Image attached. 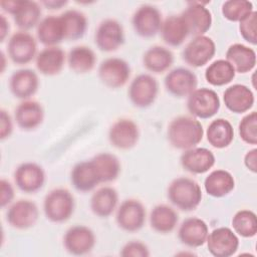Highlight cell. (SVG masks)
Returning a JSON list of instances; mask_svg holds the SVG:
<instances>
[{
  "instance_id": "obj_10",
  "label": "cell",
  "mask_w": 257,
  "mask_h": 257,
  "mask_svg": "<svg viewBox=\"0 0 257 257\" xmlns=\"http://www.w3.org/2000/svg\"><path fill=\"white\" fill-rule=\"evenodd\" d=\"M94 42L97 48L104 52L118 49L124 43L122 25L112 18L102 20L95 30Z\"/></svg>"
},
{
  "instance_id": "obj_41",
  "label": "cell",
  "mask_w": 257,
  "mask_h": 257,
  "mask_svg": "<svg viewBox=\"0 0 257 257\" xmlns=\"http://www.w3.org/2000/svg\"><path fill=\"white\" fill-rule=\"evenodd\" d=\"M238 130L244 143L255 146L257 144V112L251 111L246 114L241 119Z\"/></svg>"
},
{
  "instance_id": "obj_9",
  "label": "cell",
  "mask_w": 257,
  "mask_h": 257,
  "mask_svg": "<svg viewBox=\"0 0 257 257\" xmlns=\"http://www.w3.org/2000/svg\"><path fill=\"white\" fill-rule=\"evenodd\" d=\"M162 23V13L157 7L150 4L140 6L132 18L135 32L144 38L156 36L161 30Z\"/></svg>"
},
{
  "instance_id": "obj_7",
  "label": "cell",
  "mask_w": 257,
  "mask_h": 257,
  "mask_svg": "<svg viewBox=\"0 0 257 257\" xmlns=\"http://www.w3.org/2000/svg\"><path fill=\"white\" fill-rule=\"evenodd\" d=\"M146 215V208L142 202L136 199H127L122 201L117 208L115 221L121 230L133 233L144 227Z\"/></svg>"
},
{
  "instance_id": "obj_26",
  "label": "cell",
  "mask_w": 257,
  "mask_h": 257,
  "mask_svg": "<svg viewBox=\"0 0 257 257\" xmlns=\"http://www.w3.org/2000/svg\"><path fill=\"white\" fill-rule=\"evenodd\" d=\"M65 52L58 46H49L42 49L36 56V68L41 74H58L65 63Z\"/></svg>"
},
{
  "instance_id": "obj_28",
  "label": "cell",
  "mask_w": 257,
  "mask_h": 257,
  "mask_svg": "<svg viewBox=\"0 0 257 257\" xmlns=\"http://www.w3.org/2000/svg\"><path fill=\"white\" fill-rule=\"evenodd\" d=\"M226 60L233 66L235 72L246 73L256 65V52L249 46L234 43L226 51Z\"/></svg>"
},
{
  "instance_id": "obj_24",
  "label": "cell",
  "mask_w": 257,
  "mask_h": 257,
  "mask_svg": "<svg viewBox=\"0 0 257 257\" xmlns=\"http://www.w3.org/2000/svg\"><path fill=\"white\" fill-rule=\"evenodd\" d=\"M14 117L20 128L24 131L35 130L44 119V109L38 101L25 99L15 108Z\"/></svg>"
},
{
  "instance_id": "obj_18",
  "label": "cell",
  "mask_w": 257,
  "mask_h": 257,
  "mask_svg": "<svg viewBox=\"0 0 257 257\" xmlns=\"http://www.w3.org/2000/svg\"><path fill=\"white\" fill-rule=\"evenodd\" d=\"M168 92L177 97H185L191 94L198 85L197 75L185 67L172 69L164 79Z\"/></svg>"
},
{
  "instance_id": "obj_5",
  "label": "cell",
  "mask_w": 257,
  "mask_h": 257,
  "mask_svg": "<svg viewBox=\"0 0 257 257\" xmlns=\"http://www.w3.org/2000/svg\"><path fill=\"white\" fill-rule=\"evenodd\" d=\"M187 97L188 111L198 118L206 119L214 116L221 106L217 92L211 88H196Z\"/></svg>"
},
{
  "instance_id": "obj_8",
  "label": "cell",
  "mask_w": 257,
  "mask_h": 257,
  "mask_svg": "<svg viewBox=\"0 0 257 257\" xmlns=\"http://www.w3.org/2000/svg\"><path fill=\"white\" fill-rule=\"evenodd\" d=\"M100 81L109 88L122 87L131 76L130 64L119 57H108L98 66Z\"/></svg>"
},
{
  "instance_id": "obj_25",
  "label": "cell",
  "mask_w": 257,
  "mask_h": 257,
  "mask_svg": "<svg viewBox=\"0 0 257 257\" xmlns=\"http://www.w3.org/2000/svg\"><path fill=\"white\" fill-rule=\"evenodd\" d=\"M70 181L74 189L81 193L89 192L101 183L91 160L77 163L71 170Z\"/></svg>"
},
{
  "instance_id": "obj_20",
  "label": "cell",
  "mask_w": 257,
  "mask_h": 257,
  "mask_svg": "<svg viewBox=\"0 0 257 257\" xmlns=\"http://www.w3.org/2000/svg\"><path fill=\"white\" fill-rule=\"evenodd\" d=\"M209 228L206 222L197 217L185 219L178 230L180 242L190 248H198L206 243Z\"/></svg>"
},
{
  "instance_id": "obj_21",
  "label": "cell",
  "mask_w": 257,
  "mask_h": 257,
  "mask_svg": "<svg viewBox=\"0 0 257 257\" xmlns=\"http://www.w3.org/2000/svg\"><path fill=\"white\" fill-rule=\"evenodd\" d=\"M215 155L207 148L195 147L186 150L180 158L183 169L196 175L208 172L215 165Z\"/></svg>"
},
{
  "instance_id": "obj_30",
  "label": "cell",
  "mask_w": 257,
  "mask_h": 257,
  "mask_svg": "<svg viewBox=\"0 0 257 257\" xmlns=\"http://www.w3.org/2000/svg\"><path fill=\"white\" fill-rule=\"evenodd\" d=\"M36 35L43 45L56 46L64 40L62 24L59 16L49 15L44 17L37 25Z\"/></svg>"
},
{
  "instance_id": "obj_3",
  "label": "cell",
  "mask_w": 257,
  "mask_h": 257,
  "mask_svg": "<svg viewBox=\"0 0 257 257\" xmlns=\"http://www.w3.org/2000/svg\"><path fill=\"white\" fill-rule=\"evenodd\" d=\"M75 202L72 194L63 188L51 190L44 198L45 217L53 223L66 222L73 214Z\"/></svg>"
},
{
  "instance_id": "obj_38",
  "label": "cell",
  "mask_w": 257,
  "mask_h": 257,
  "mask_svg": "<svg viewBox=\"0 0 257 257\" xmlns=\"http://www.w3.org/2000/svg\"><path fill=\"white\" fill-rule=\"evenodd\" d=\"M233 66L226 59L213 61L205 70L207 82L213 86H223L230 83L235 77Z\"/></svg>"
},
{
  "instance_id": "obj_48",
  "label": "cell",
  "mask_w": 257,
  "mask_h": 257,
  "mask_svg": "<svg viewBox=\"0 0 257 257\" xmlns=\"http://www.w3.org/2000/svg\"><path fill=\"white\" fill-rule=\"evenodd\" d=\"M0 18H1V42L4 41L7 33L9 32V29H10V26H9V23L7 21V19L5 18L4 15H0Z\"/></svg>"
},
{
  "instance_id": "obj_29",
  "label": "cell",
  "mask_w": 257,
  "mask_h": 257,
  "mask_svg": "<svg viewBox=\"0 0 257 257\" xmlns=\"http://www.w3.org/2000/svg\"><path fill=\"white\" fill-rule=\"evenodd\" d=\"M204 188L208 195L214 198H222L229 195L234 190L235 180L228 171L217 169L206 177Z\"/></svg>"
},
{
  "instance_id": "obj_44",
  "label": "cell",
  "mask_w": 257,
  "mask_h": 257,
  "mask_svg": "<svg viewBox=\"0 0 257 257\" xmlns=\"http://www.w3.org/2000/svg\"><path fill=\"white\" fill-rule=\"evenodd\" d=\"M1 185V197H0V204L1 207L4 208L9 205L14 199V190L11 183L5 179H2L0 182Z\"/></svg>"
},
{
  "instance_id": "obj_31",
  "label": "cell",
  "mask_w": 257,
  "mask_h": 257,
  "mask_svg": "<svg viewBox=\"0 0 257 257\" xmlns=\"http://www.w3.org/2000/svg\"><path fill=\"white\" fill-rule=\"evenodd\" d=\"M161 35L164 42L170 46L178 47L189 35L188 28L181 15L167 17L161 26Z\"/></svg>"
},
{
  "instance_id": "obj_42",
  "label": "cell",
  "mask_w": 257,
  "mask_h": 257,
  "mask_svg": "<svg viewBox=\"0 0 257 257\" xmlns=\"http://www.w3.org/2000/svg\"><path fill=\"white\" fill-rule=\"evenodd\" d=\"M239 31L244 40L252 45L257 44V12L255 10L239 22Z\"/></svg>"
},
{
  "instance_id": "obj_27",
  "label": "cell",
  "mask_w": 257,
  "mask_h": 257,
  "mask_svg": "<svg viewBox=\"0 0 257 257\" xmlns=\"http://www.w3.org/2000/svg\"><path fill=\"white\" fill-rule=\"evenodd\" d=\"M118 203V194L112 187H102L96 190L89 202L91 212L99 218L109 217L116 209Z\"/></svg>"
},
{
  "instance_id": "obj_15",
  "label": "cell",
  "mask_w": 257,
  "mask_h": 257,
  "mask_svg": "<svg viewBox=\"0 0 257 257\" xmlns=\"http://www.w3.org/2000/svg\"><path fill=\"white\" fill-rule=\"evenodd\" d=\"M39 217L37 205L30 200H18L7 210L6 220L8 224L18 230H26L35 225Z\"/></svg>"
},
{
  "instance_id": "obj_11",
  "label": "cell",
  "mask_w": 257,
  "mask_h": 257,
  "mask_svg": "<svg viewBox=\"0 0 257 257\" xmlns=\"http://www.w3.org/2000/svg\"><path fill=\"white\" fill-rule=\"evenodd\" d=\"M216 53L214 40L206 35L195 36L184 48L183 59L193 67H202L207 64Z\"/></svg>"
},
{
  "instance_id": "obj_19",
  "label": "cell",
  "mask_w": 257,
  "mask_h": 257,
  "mask_svg": "<svg viewBox=\"0 0 257 257\" xmlns=\"http://www.w3.org/2000/svg\"><path fill=\"white\" fill-rule=\"evenodd\" d=\"M138 124L130 118H119L112 123L108 131V140L118 150H130L139 142Z\"/></svg>"
},
{
  "instance_id": "obj_37",
  "label": "cell",
  "mask_w": 257,
  "mask_h": 257,
  "mask_svg": "<svg viewBox=\"0 0 257 257\" xmlns=\"http://www.w3.org/2000/svg\"><path fill=\"white\" fill-rule=\"evenodd\" d=\"M101 183L116 180L120 173L119 160L110 153H99L91 159Z\"/></svg>"
},
{
  "instance_id": "obj_34",
  "label": "cell",
  "mask_w": 257,
  "mask_h": 257,
  "mask_svg": "<svg viewBox=\"0 0 257 257\" xmlns=\"http://www.w3.org/2000/svg\"><path fill=\"white\" fill-rule=\"evenodd\" d=\"M64 39L66 40H77L83 37L87 29V19L86 16L75 9H70L64 11L59 15Z\"/></svg>"
},
{
  "instance_id": "obj_23",
  "label": "cell",
  "mask_w": 257,
  "mask_h": 257,
  "mask_svg": "<svg viewBox=\"0 0 257 257\" xmlns=\"http://www.w3.org/2000/svg\"><path fill=\"white\" fill-rule=\"evenodd\" d=\"M223 100L225 106L230 111L234 113H244L253 106L255 96L248 86L236 83L225 89Z\"/></svg>"
},
{
  "instance_id": "obj_14",
  "label": "cell",
  "mask_w": 257,
  "mask_h": 257,
  "mask_svg": "<svg viewBox=\"0 0 257 257\" xmlns=\"http://www.w3.org/2000/svg\"><path fill=\"white\" fill-rule=\"evenodd\" d=\"M208 251L215 257H230L236 253L239 247V238L228 227H219L208 234Z\"/></svg>"
},
{
  "instance_id": "obj_35",
  "label": "cell",
  "mask_w": 257,
  "mask_h": 257,
  "mask_svg": "<svg viewBox=\"0 0 257 257\" xmlns=\"http://www.w3.org/2000/svg\"><path fill=\"white\" fill-rule=\"evenodd\" d=\"M144 66L151 72L163 73L174 63L173 52L164 46L150 47L143 56Z\"/></svg>"
},
{
  "instance_id": "obj_40",
  "label": "cell",
  "mask_w": 257,
  "mask_h": 257,
  "mask_svg": "<svg viewBox=\"0 0 257 257\" xmlns=\"http://www.w3.org/2000/svg\"><path fill=\"white\" fill-rule=\"evenodd\" d=\"M223 16L232 22H240L247 17L253 10V4L247 0H228L221 8Z\"/></svg>"
},
{
  "instance_id": "obj_43",
  "label": "cell",
  "mask_w": 257,
  "mask_h": 257,
  "mask_svg": "<svg viewBox=\"0 0 257 257\" xmlns=\"http://www.w3.org/2000/svg\"><path fill=\"white\" fill-rule=\"evenodd\" d=\"M119 254L122 257H149L150 250L141 241H131L122 246Z\"/></svg>"
},
{
  "instance_id": "obj_1",
  "label": "cell",
  "mask_w": 257,
  "mask_h": 257,
  "mask_svg": "<svg viewBox=\"0 0 257 257\" xmlns=\"http://www.w3.org/2000/svg\"><path fill=\"white\" fill-rule=\"evenodd\" d=\"M167 136L170 144L178 150H189L197 147L204 136L202 123L193 116L180 115L171 120Z\"/></svg>"
},
{
  "instance_id": "obj_16",
  "label": "cell",
  "mask_w": 257,
  "mask_h": 257,
  "mask_svg": "<svg viewBox=\"0 0 257 257\" xmlns=\"http://www.w3.org/2000/svg\"><path fill=\"white\" fill-rule=\"evenodd\" d=\"M14 181L18 189L27 194H33L42 189L45 183V173L36 163L26 162L19 165L14 172Z\"/></svg>"
},
{
  "instance_id": "obj_6",
  "label": "cell",
  "mask_w": 257,
  "mask_h": 257,
  "mask_svg": "<svg viewBox=\"0 0 257 257\" xmlns=\"http://www.w3.org/2000/svg\"><path fill=\"white\" fill-rule=\"evenodd\" d=\"M159 93V83L157 79L147 73H142L136 76L127 90V95L131 102L140 108L149 107L152 105Z\"/></svg>"
},
{
  "instance_id": "obj_46",
  "label": "cell",
  "mask_w": 257,
  "mask_h": 257,
  "mask_svg": "<svg viewBox=\"0 0 257 257\" xmlns=\"http://www.w3.org/2000/svg\"><path fill=\"white\" fill-rule=\"evenodd\" d=\"M245 167L252 173L257 172V149H252L248 151L244 157Z\"/></svg>"
},
{
  "instance_id": "obj_47",
  "label": "cell",
  "mask_w": 257,
  "mask_h": 257,
  "mask_svg": "<svg viewBox=\"0 0 257 257\" xmlns=\"http://www.w3.org/2000/svg\"><path fill=\"white\" fill-rule=\"evenodd\" d=\"M42 5H44L47 9H60L61 7L65 6L67 4V1H55V0H51V1H42L41 2Z\"/></svg>"
},
{
  "instance_id": "obj_4",
  "label": "cell",
  "mask_w": 257,
  "mask_h": 257,
  "mask_svg": "<svg viewBox=\"0 0 257 257\" xmlns=\"http://www.w3.org/2000/svg\"><path fill=\"white\" fill-rule=\"evenodd\" d=\"M0 5L4 11L13 15L16 25L23 31L37 26L41 21V7L35 1L9 0L1 1Z\"/></svg>"
},
{
  "instance_id": "obj_2",
  "label": "cell",
  "mask_w": 257,
  "mask_h": 257,
  "mask_svg": "<svg viewBox=\"0 0 257 257\" xmlns=\"http://www.w3.org/2000/svg\"><path fill=\"white\" fill-rule=\"evenodd\" d=\"M168 199L182 211L195 210L202 201V190L199 184L190 178L180 177L171 182L168 187Z\"/></svg>"
},
{
  "instance_id": "obj_17",
  "label": "cell",
  "mask_w": 257,
  "mask_h": 257,
  "mask_svg": "<svg viewBox=\"0 0 257 257\" xmlns=\"http://www.w3.org/2000/svg\"><path fill=\"white\" fill-rule=\"evenodd\" d=\"M206 3L190 2L187 8L181 14L188 28L189 34L200 36L205 33L212 26V14L205 6Z\"/></svg>"
},
{
  "instance_id": "obj_12",
  "label": "cell",
  "mask_w": 257,
  "mask_h": 257,
  "mask_svg": "<svg viewBox=\"0 0 257 257\" xmlns=\"http://www.w3.org/2000/svg\"><path fill=\"white\" fill-rule=\"evenodd\" d=\"M7 50L12 62L18 65L27 64L37 56V43L30 33L17 31L9 38Z\"/></svg>"
},
{
  "instance_id": "obj_45",
  "label": "cell",
  "mask_w": 257,
  "mask_h": 257,
  "mask_svg": "<svg viewBox=\"0 0 257 257\" xmlns=\"http://www.w3.org/2000/svg\"><path fill=\"white\" fill-rule=\"evenodd\" d=\"M0 118H1V126H0V139L5 140L9 138L13 132V123L12 118L10 114L4 110L1 109L0 111Z\"/></svg>"
},
{
  "instance_id": "obj_32",
  "label": "cell",
  "mask_w": 257,
  "mask_h": 257,
  "mask_svg": "<svg viewBox=\"0 0 257 257\" xmlns=\"http://www.w3.org/2000/svg\"><path fill=\"white\" fill-rule=\"evenodd\" d=\"M179 215L172 207L161 204L153 208L150 214L151 228L161 234L171 233L177 226Z\"/></svg>"
},
{
  "instance_id": "obj_36",
  "label": "cell",
  "mask_w": 257,
  "mask_h": 257,
  "mask_svg": "<svg viewBox=\"0 0 257 257\" xmlns=\"http://www.w3.org/2000/svg\"><path fill=\"white\" fill-rule=\"evenodd\" d=\"M67 62L69 68L78 74L91 71L96 62L94 51L87 46H75L68 52Z\"/></svg>"
},
{
  "instance_id": "obj_33",
  "label": "cell",
  "mask_w": 257,
  "mask_h": 257,
  "mask_svg": "<svg viewBox=\"0 0 257 257\" xmlns=\"http://www.w3.org/2000/svg\"><path fill=\"white\" fill-rule=\"evenodd\" d=\"M208 143L216 149H224L234 140V128L226 118H216L210 122L206 132Z\"/></svg>"
},
{
  "instance_id": "obj_13",
  "label": "cell",
  "mask_w": 257,
  "mask_h": 257,
  "mask_svg": "<svg viewBox=\"0 0 257 257\" xmlns=\"http://www.w3.org/2000/svg\"><path fill=\"white\" fill-rule=\"evenodd\" d=\"M96 242L93 231L84 225H74L67 229L63 236L65 250L76 256L91 252Z\"/></svg>"
},
{
  "instance_id": "obj_39",
  "label": "cell",
  "mask_w": 257,
  "mask_h": 257,
  "mask_svg": "<svg viewBox=\"0 0 257 257\" xmlns=\"http://www.w3.org/2000/svg\"><path fill=\"white\" fill-rule=\"evenodd\" d=\"M235 233L244 238H252L257 233L256 214L250 210H240L232 218Z\"/></svg>"
},
{
  "instance_id": "obj_22",
  "label": "cell",
  "mask_w": 257,
  "mask_h": 257,
  "mask_svg": "<svg viewBox=\"0 0 257 257\" xmlns=\"http://www.w3.org/2000/svg\"><path fill=\"white\" fill-rule=\"evenodd\" d=\"M39 86V79L36 72L29 68L16 70L9 79L11 93L20 99H28L34 95Z\"/></svg>"
}]
</instances>
